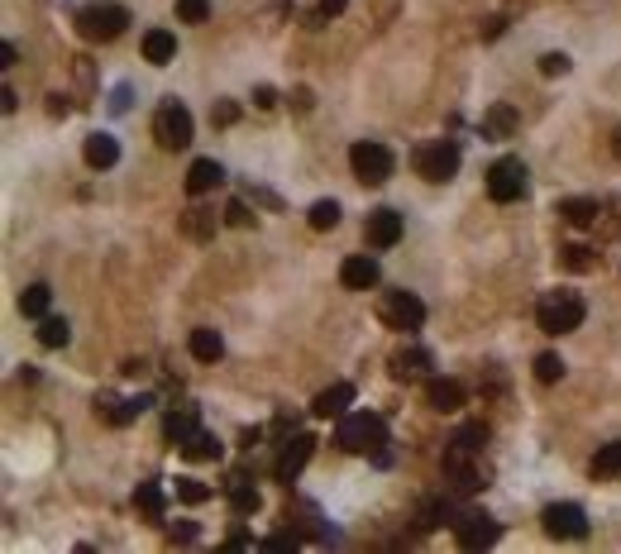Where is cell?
Instances as JSON below:
<instances>
[{"instance_id": "obj_18", "label": "cell", "mask_w": 621, "mask_h": 554, "mask_svg": "<svg viewBox=\"0 0 621 554\" xmlns=\"http://www.w3.org/2000/svg\"><path fill=\"white\" fill-rule=\"evenodd\" d=\"M173 58H177V33H173V29H148V33H144V62L167 67Z\"/></svg>"}, {"instance_id": "obj_16", "label": "cell", "mask_w": 621, "mask_h": 554, "mask_svg": "<svg viewBox=\"0 0 621 554\" xmlns=\"http://www.w3.org/2000/svg\"><path fill=\"white\" fill-rule=\"evenodd\" d=\"M426 401H430L435 411H445V416L459 411L464 407V382L459 378H430L426 382Z\"/></svg>"}, {"instance_id": "obj_14", "label": "cell", "mask_w": 621, "mask_h": 554, "mask_svg": "<svg viewBox=\"0 0 621 554\" xmlns=\"http://www.w3.org/2000/svg\"><path fill=\"white\" fill-rule=\"evenodd\" d=\"M378 258H368V254H349L344 263H340V282L349 292H368V287H378Z\"/></svg>"}, {"instance_id": "obj_33", "label": "cell", "mask_w": 621, "mask_h": 554, "mask_svg": "<svg viewBox=\"0 0 621 554\" xmlns=\"http://www.w3.org/2000/svg\"><path fill=\"white\" fill-rule=\"evenodd\" d=\"M230 507H234V516H254L263 507V497H259V488H249V483H234V488H230Z\"/></svg>"}, {"instance_id": "obj_39", "label": "cell", "mask_w": 621, "mask_h": 554, "mask_svg": "<svg viewBox=\"0 0 621 554\" xmlns=\"http://www.w3.org/2000/svg\"><path fill=\"white\" fill-rule=\"evenodd\" d=\"M541 72H545V77H564V72H569V58H564V53H545V58H541Z\"/></svg>"}, {"instance_id": "obj_7", "label": "cell", "mask_w": 621, "mask_h": 554, "mask_svg": "<svg viewBox=\"0 0 621 554\" xmlns=\"http://www.w3.org/2000/svg\"><path fill=\"white\" fill-rule=\"evenodd\" d=\"M488 196L497 206H512V201L526 196V163L522 158H497L488 167Z\"/></svg>"}, {"instance_id": "obj_1", "label": "cell", "mask_w": 621, "mask_h": 554, "mask_svg": "<svg viewBox=\"0 0 621 554\" xmlns=\"http://www.w3.org/2000/svg\"><path fill=\"white\" fill-rule=\"evenodd\" d=\"M334 445L349 449V455H382V445H388V421H382L378 411H344L340 416V430H334Z\"/></svg>"}, {"instance_id": "obj_15", "label": "cell", "mask_w": 621, "mask_h": 554, "mask_svg": "<svg viewBox=\"0 0 621 554\" xmlns=\"http://www.w3.org/2000/svg\"><path fill=\"white\" fill-rule=\"evenodd\" d=\"M349 407H354V382H330V388L311 401V416L330 421V416H344Z\"/></svg>"}, {"instance_id": "obj_10", "label": "cell", "mask_w": 621, "mask_h": 554, "mask_svg": "<svg viewBox=\"0 0 621 554\" xmlns=\"http://www.w3.org/2000/svg\"><path fill=\"white\" fill-rule=\"evenodd\" d=\"M311 455H315V435H306V430H301V435H292V440L282 445L278 464H273V478H278V483H287V488H292V483H296V474L311 464Z\"/></svg>"}, {"instance_id": "obj_29", "label": "cell", "mask_w": 621, "mask_h": 554, "mask_svg": "<svg viewBox=\"0 0 621 554\" xmlns=\"http://www.w3.org/2000/svg\"><path fill=\"white\" fill-rule=\"evenodd\" d=\"M593 478H621V440L602 445L593 455Z\"/></svg>"}, {"instance_id": "obj_27", "label": "cell", "mask_w": 621, "mask_h": 554, "mask_svg": "<svg viewBox=\"0 0 621 554\" xmlns=\"http://www.w3.org/2000/svg\"><path fill=\"white\" fill-rule=\"evenodd\" d=\"M488 445V426L474 421V426H459L455 440H449V449H459V455H478V449Z\"/></svg>"}, {"instance_id": "obj_35", "label": "cell", "mask_w": 621, "mask_h": 554, "mask_svg": "<svg viewBox=\"0 0 621 554\" xmlns=\"http://www.w3.org/2000/svg\"><path fill=\"white\" fill-rule=\"evenodd\" d=\"M177 20L182 24H206L211 20V0H177Z\"/></svg>"}, {"instance_id": "obj_12", "label": "cell", "mask_w": 621, "mask_h": 554, "mask_svg": "<svg viewBox=\"0 0 621 554\" xmlns=\"http://www.w3.org/2000/svg\"><path fill=\"white\" fill-rule=\"evenodd\" d=\"M148 407V397H115V392H100L96 397V421H106V426H129L134 416H139Z\"/></svg>"}, {"instance_id": "obj_31", "label": "cell", "mask_w": 621, "mask_h": 554, "mask_svg": "<svg viewBox=\"0 0 621 554\" xmlns=\"http://www.w3.org/2000/svg\"><path fill=\"white\" fill-rule=\"evenodd\" d=\"M67 340H72V330H67L62 315H43V321H39V344L43 349H62Z\"/></svg>"}, {"instance_id": "obj_28", "label": "cell", "mask_w": 621, "mask_h": 554, "mask_svg": "<svg viewBox=\"0 0 621 554\" xmlns=\"http://www.w3.org/2000/svg\"><path fill=\"white\" fill-rule=\"evenodd\" d=\"M196 430V407H182V411H167V421H163V435L167 440H187V435Z\"/></svg>"}, {"instance_id": "obj_9", "label": "cell", "mask_w": 621, "mask_h": 554, "mask_svg": "<svg viewBox=\"0 0 621 554\" xmlns=\"http://www.w3.org/2000/svg\"><path fill=\"white\" fill-rule=\"evenodd\" d=\"M545 531L555 535V540H583L588 535V512L574 507V502H555V507H545Z\"/></svg>"}, {"instance_id": "obj_5", "label": "cell", "mask_w": 621, "mask_h": 554, "mask_svg": "<svg viewBox=\"0 0 621 554\" xmlns=\"http://www.w3.org/2000/svg\"><path fill=\"white\" fill-rule=\"evenodd\" d=\"M349 167H354V177L363 182V187H382V182L392 177V148L388 144H378V139H359L354 148H349Z\"/></svg>"}, {"instance_id": "obj_4", "label": "cell", "mask_w": 621, "mask_h": 554, "mask_svg": "<svg viewBox=\"0 0 621 554\" xmlns=\"http://www.w3.org/2000/svg\"><path fill=\"white\" fill-rule=\"evenodd\" d=\"M129 24V10L125 5H115V0H96V5H87L77 14V29H81V39H91V43H110V39H120Z\"/></svg>"}, {"instance_id": "obj_34", "label": "cell", "mask_w": 621, "mask_h": 554, "mask_svg": "<svg viewBox=\"0 0 621 554\" xmlns=\"http://www.w3.org/2000/svg\"><path fill=\"white\" fill-rule=\"evenodd\" d=\"M306 221H311V230H334L340 225V206H334V201H315Z\"/></svg>"}, {"instance_id": "obj_38", "label": "cell", "mask_w": 621, "mask_h": 554, "mask_svg": "<svg viewBox=\"0 0 621 554\" xmlns=\"http://www.w3.org/2000/svg\"><path fill=\"white\" fill-rule=\"evenodd\" d=\"M225 221H230L234 230H249V225H254V215H249L244 201H230V206H225Z\"/></svg>"}, {"instance_id": "obj_6", "label": "cell", "mask_w": 621, "mask_h": 554, "mask_svg": "<svg viewBox=\"0 0 621 554\" xmlns=\"http://www.w3.org/2000/svg\"><path fill=\"white\" fill-rule=\"evenodd\" d=\"M192 134H196V120H192V110L182 106V100H163V106L154 110V139L163 148H187Z\"/></svg>"}, {"instance_id": "obj_41", "label": "cell", "mask_w": 621, "mask_h": 554, "mask_svg": "<svg viewBox=\"0 0 621 554\" xmlns=\"http://www.w3.org/2000/svg\"><path fill=\"white\" fill-rule=\"evenodd\" d=\"M211 120H215V125H234V120H240V106H230V100H225V106L211 110Z\"/></svg>"}, {"instance_id": "obj_37", "label": "cell", "mask_w": 621, "mask_h": 554, "mask_svg": "<svg viewBox=\"0 0 621 554\" xmlns=\"http://www.w3.org/2000/svg\"><path fill=\"white\" fill-rule=\"evenodd\" d=\"M177 497L187 502V507H201V502L211 497V488L206 483H196V478H177Z\"/></svg>"}, {"instance_id": "obj_22", "label": "cell", "mask_w": 621, "mask_h": 554, "mask_svg": "<svg viewBox=\"0 0 621 554\" xmlns=\"http://www.w3.org/2000/svg\"><path fill=\"white\" fill-rule=\"evenodd\" d=\"M215 230H221V221H215V211H206V206H192L187 215H182V234L187 239H215Z\"/></svg>"}, {"instance_id": "obj_44", "label": "cell", "mask_w": 621, "mask_h": 554, "mask_svg": "<svg viewBox=\"0 0 621 554\" xmlns=\"http://www.w3.org/2000/svg\"><path fill=\"white\" fill-rule=\"evenodd\" d=\"M612 154L621 158V125H616V134H612Z\"/></svg>"}, {"instance_id": "obj_32", "label": "cell", "mask_w": 621, "mask_h": 554, "mask_svg": "<svg viewBox=\"0 0 621 554\" xmlns=\"http://www.w3.org/2000/svg\"><path fill=\"white\" fill-rule=\"evenodd\" d=\"M560 263L569 268V273H593V268H597V258H593L588 244H564V249H560Z\"/></svg>"}, {"instance_id": "obj_17", "label": "cell", "mask_w": 621, "mask_h": 554, "mask_svg": "<svg viewBox=\"0 0 621 554\" xmlns=\"http://www.w3.org/2000/svg\"><path fill=\"white\" fill-rule=\"evenodd\" d=\"M225 182V167L215 163V158H196L192 167H187V192L192 196H206V192H215Z\"/></svg>"}, {"instance_id": "obj_42", "label": "cell", "mask_w": 621, "mask_h": 554, "mask_svg": "<svg viewBox=\"0 0 621 554\" xmlns=\"http://www.w3.org/2000/svg\"><path fill=\"white\" fill-rule=\"evenodd\" d=\"M254 106H259V110H273V106H278V91H273V87H259V91H254Z\"/></svg>"}, {"instance_id": "obj_26", "label": "cell", "mask_w": 621, "mask_h": 554, "mask_svg": "<svg viewBox=\"0 0 621 554\" xmlns=\"http://www.w3.org/2000/svg\"><path fill=\"white\" fill-rule=\"evenodd\" d=\"M134 507H139L144 516H154V521H163V507H167V497H163V488H158V483H139V488H134Z\"/></svg>"}, {"instance_id": "obj_2", "label": "cell", "mask_w": 621, "mask_h": 554, "mask_svg": "<svg viewBox=\"0 0 621 554\" xmlns=\"http://www.w3.org/2000/svg\"><path fill=\"white\" fill-rule=\"evenodd\" d=\"M583 315H588V306H583L579 292H545L541 306H535V325L545 334H569L583 325Z\"/></svg>"}, {"instance_id": "obj_21", "label": "cell", "mask_w": 621, "mask_h": 554, "mask_svg": "<svg viewBox=\"0 0 621 554\" xmlns=\"http://www.w3.org/2000/svg\"><path fill=\"white\" fill-rule=\"evenodd\" d=\"M182 455L196 459V464H211V459H221V455H225V445L215 440L211 430H192L187 440H182Z\"/></svg>"}, {"instance_id": "obj_13", "label": "cell", "mask_w": 621, "mask_h": 554, "mask_svg": "<svg viewBox=\"0 0 621 554\" xmlns=\"http://www.w3.org/2000/svg\"><path fill=\"white\" fill-rule=\"evenodd\" d=\"M363 239L373 244V249H392V244L401 239V215H397L392 206L373 211V215L363 221Z\"/></svg>"}, {"instance_id": "obj_23", "label": "cell", "mask_w": 621, "mask_h": 554, "mask_svg": "<svg viewBox=\"0 0 621 554\" xmlns=\"http://www.w3.org/2000/svg\"><path fill=\"white\" fill-rule=\"evenodd\" d=\"M187 349H192V359H196V363H215V359L225 354V340H221V334H215V330H206V325H201V330H192Z\"/></svg>"}, {"instance_id": "obj_30", "label": "cell", "mask_w": 621, "mask_h": 554, "mask_svg": "<svg viewBox=\"0 0 621 554\" xmlns=\"http://www.w3.org/2000/svg\"><path fill=\"white\" fill-rule=\"evenodd\" d=\"M512 129H516V110L512 106H493L488 115H483V134H493V139H507Z\"/></svg>"}, {"instance_id": "obj_8", "label": "cell", "mask_w": 621, "mask_h": 554, "mask_svg": "<svg viewBox=\"0 0 621 554\" xmlns=\"http://www.w3.org/2000/svg\"><path fill=\"white\" fill-rule=\"evenodd\" d=\"M378 315H382V325L388 330H421L426 325V301L416 292H388L382 296V306H378Z\"/></svg>"}, {"instance_id": "obj_43", "label": "cell", "mask_w": 621, "mask_h": 554, "mask_svg": "<svg viewBox=\"0 0 621 554\" xmlns=\"http://www.w3.org/2000/svg\"><path fill=\"white\" fill-rule=\"evenodd\" d=\"M14 106H20V96H14V91L5 87V91H0V110H5V115H14Z\"/></svg>"}, {"instance_id": "obj_40", "label": "cell", "mask_w": 621, "mask_h": 554, "mask_svg": "<svg viewBox=\"0 0 621 554\" xmlns=\"http://www.w3.org/2000/svg\"><path fill=\"white\" fill-rule=\"evenodd\" d=\"M344 5H349V0H321V10H315V24H321V20H334V14H344Z\"/></svg>"}, {"instance_id": "obj_11", "label": "cell", "mask_w": 621, "mask_h": 554, "mask_svg": "<svg viewBox=\"0 0 621 554\" xmlns=\"http://www.w3.org/2000/svg\"><path fill=\"white\" fill-rule=\"evenodd\" d=\"M449 531H455V540H459L464 549L497 545V535H502V526L493 521V516H483V512H464L459 521H449Z\"/></svg>"}, {"instance_id": "obj_19", "label": "cell", "mask_w": 621, "mask_h": 554, "mask_svg": "<svg viewBox=\"0 0 621 554\" xmlns=\"http://www.w3.org/2000/svg\"><path fill=\"white\" fill-rule=\"evenodd\" d=\"M81 158H87V167H96V173H106V167L120 163V144H115L110 134H91L87 148H81Z\"/></svg>"}, {"instance_id": "obj_24", "label": "cell", "mask_w": 621, "mask_h": 554, "mask_svg": "<svg viewBox=\"0 0 621 554\" xmlns=\"http://www.w3.org/2000/svg\"><path fill=\"white\" fill-rule=\"evenodd\" d=\"M560 215L574 230H588L593 221H597V201L593 196H569V201H560Z\"/></svg>"}, {"instance_id": "obj_36", "label": "cell", "mask_w": 621, "mask_h": 554, "mask_svg": "<svg viewBox=\"0 0 621 554\" xmlns=\"http://www.w3.org/2000/svg\"><path fill=\"white\" fill-rule=\"evenodd\" d=\"M564 378V359L560 354H541L535 359V382H560Z\"/></svg>"}, {"instance_id": "obj_20", "label": "cell", "mask_w": 621, "mask_h": 554, "mask_svg": "<svg viewBox=\"0 0 621 554\" xmlns=\"http://www.w3.org/2000/svg\"><path fill=\"white\" fill-rule=\"evenodd\" d=\"M426 368H430V354H426V349H397V354H392V378H397V382L426 378Z\"/></svg>"}, {"instance_id": "obj_25", "label": "cell", "mask_w": 621, "mask_h": 554, "mask_svg": "<svg viewBox=\"0 0 621 554\" xmlns=\"http://www.w3.org/2000/svg\"><path fill=\"white\" fill-rule=\"evenodd\" d=\"M48 306H53V292H48V282H29V287L20 292V311L29 315V321H43Z\"/></svg>"}, {"instance_id": "obj_3", "label": "cell", "mask_w": 621, "mask_h": 554, "mask_svg": "<svg viewBox=\"0 0 621 554\" xmlns=\"http://www.w3.org/2000/svg\"><path fill=\"white\" fill-rule=\"evenodd\" d=\"M459 163H464V154H459L455 139H426V144L411 154L416 177H426V182H449V177L459 173Z\"/></svg>"}]
</instances>
